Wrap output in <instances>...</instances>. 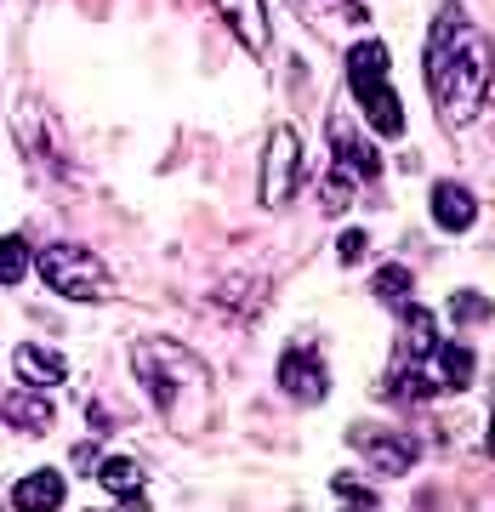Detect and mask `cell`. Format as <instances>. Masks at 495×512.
I'll return each mask as SVG.
<instances>
[{
    "mask_svg": "<svg viewBox=\"0 0 495 512\" xmlns=\"http://www.w3.org/2000/svg\"><path fill=\"white\" fill-rule=\"evenodd\" d=\"M279 387H285L291 399H302V404H319L330 393V376L308 348H291L285 359H279Z\"/></svg>",
    "mask_w": 495,
    "mask_h": 512,
    "instance_id": "8",
    "label": "cell"
},
{
    "mask_svg": "<svg viewBox=\"0 0 495 512\" xmlns=\"http://www.w3.org/2000/svg\"><path fill=\"white\" fill-rule=\"evenodd\" d=\"M12 507H63V478H57V473H29V478H18Z\"/></svg>",
    "mask_w": 495,
    "mask_h": 512,
    "instance_id": "14",
    "label": "cell"
},
{
    "mask_svg": "<svg viewBox=\"0 0 495 512\" xmlns=\"http://www.w3.org/2000/svg\"><path fill=\"white\" fill-rule=\"evenodd\" d=\"M495 80V46L484 29L467 23L461 6H444L433 18V35H427V86H433V103L450 126H467L478 109H484V92Z\"/></svg>",
    "mask_w": 495,
    "mask_h": 512,
    "instance_id": "1",
    "label": "cell"
},
{
    "mask_svg": "<svg viewBox=\"0 0 495 512\" xmlns=\"http://www.w3.org/2000/svg\"><path fill=\"white\" fill-rule=\"evenodd\" d=\"M348 86H353V97H359V109H365L376 137H404V103L387 86V46L382 40H359L348 52Z\"/></svg>",
    "mask_w": 495,
    "mask_h": 512,
    "instance_id": "3",
    "label": "cell"
},
{
    "mask_svg": "<svg viewBox=\"0 0 495 512\" xmlns=\"http://www.w3.org/2000/svg\"><path fill=\"white\" fill-rule=\"evenodd\" d=\"M131 370H137L143 393L160 404V416L171 421V427L205 433V427L217 421V387H211V370H205L188 348L165 342V336H143V342L131 348Z\"/></svg>",
    "mask_w": 495,
    "mask_h": 512,
    "instance_id": "2",
    "label": "cell"
},
{
    "mask_svg": "<svg viewBox=\"0 0 495 512\" xmlns=\"http://www.w3.org/2000/svg\"><path fill=\"white\" fill-rule=\"evenodd\" d=\"M348 444L376 473H404V467H416V456H422V444L410 439L404 427H353Z\"/></svg>",
    "mask_w": 495,
    "mask_h": 512,
    "instance_id": "6",
    "label": "cell"
},
{
    "mask_svg": "<svg viewBox=\"0 0 495 512\" xmlns=\"http://www.w3.org/2000/svg\"><path fill=\"white\" fill-rule=\"evenodd\" d=\"M97 478H103V490H109L114 501H143V467H137V461H126V456H109Z\"/></svg>",
    "mask_w": 495,
    "mask_h": 512,
    "instance_id": "12",
    "label": "cell"
},
{
    "mask_svg": "<svg viewBox=\"0 0 495 512\" xmlns=\"http://www.w3.org/2000/svg\"><path fill=\"white\" fill-rule=\"evenodd\" d=\"M35 393H40V387H29V393H18V399H6V404H0V416L18 421V427H29V433H46V427H52V404L35 399Z\"/></svg>",
    "mask_w": 495,
    "mask_h": 512,
    "instance_id": "15",
    "label": "cell"
},
{
    "mask_svg": "<svg viewBox=\"0 0 495 512\" xmlns=\"http://www.w3.org/2000/svg\"><path fill=\"white\" fill-rule=\"evenodd\" d=\"M330 148H336V171H330V183H325V211L336 217V211H348L353 188L382 171V154L370 143H359L348 120H330Z\"/></svg>",
    "mask_w": 495,
    "mask_h": 512,
    "instance_id": "5",
    "label": "cell"
},
{
    "mask_svg": "<svg viewBox=\"0 0 495 512\" xmlns=\"http://www.w3.org/2000/svg\"><path fill=\"white\" fill-rule=\"evenodd\" d=\"M23 274H29V245L18 234H6L0 239V285H23Z\"/></svg>",
    "mask_w": 495,
    "mask_h": 512,
    "instance_id": "17",
    "label": "cell"
},
{
    "mask_svg": "<svg viewBox=\"0 0 495 512\" xmlns=\"http://www.w3.org/2000/svg\"><path fill=\"white\" fill-rule=\"evenodd\" d=\"M370 291L382 296V302H404V296H410V274H404V268H382V274L370 279Z\"/></svg>",
    "mask_w": 495,
    "mask_h": 512,
    "instance_id": "19",
    "label": "cell"
},
{
    "mask_svg": "<svg viewBox=\"0 0 495 512\" xmlns=\"http://www.w3.org/2000/svg\"><path fill=\"white\" fill-rule=\"evenodd\" d=\"M473 217H478V200L461 183H439V188H433V222H439V228L467 234V228H473Z\"/></svg>",
    "mask_w": 495,
    "mask_h": 512,
    "instance_id": "10",
    "label": "cell"
},
{
    "mask_svg": "<svg viewBox=\"0 0 495 512\" xmlns=\"http://www.w3.org/2000/svg\"><path fill=\"white\" fill-rule=\"evenodd\" d=\"M336 495H342V501H359V507H376V490L353 484V478H336Z\"/></svg>",
    "mask_w": 495,
    "mask_h": 512,
    "instance_id": "21",
    "label": "cell"
},
{
    "mask_svg": "<svg viewBox=\"0 0 495 512\" xmlns=\"http://www.w3.org/2000/svg\"><path fill=\"white\" fill-rule=\"evenodd\" d=\"M433 359H439V376L450 393H461V387L473 382V348H461V342H444V348H433Z\"/></svg>",
    "mask_w": 495,
    "mask_h": 512,
    "instance_id": "16",
    "label": "cell"
},
{
    "mask_svg": "<svg viewBox=\"0 0 495 512\" xmlns=\"http://www.w3.org/2000/svg\"><path fill=\"white\" fill-rule=\"evenodd\" d=\"M490 313H495L490 296H478V291H456V296H450V319H456V325H478V319H490Z\"/></svg>",
    "mask_w": 495,
    "mask_h": 512,
    "instance_id": "18",
    "label": "cell"
},
{
    "mask_svg": "<svg viewBox=\"0 0 495 512\" xmlns=\"http://www.w3.org/2000/svg\"><path fill=\"white\" fill-rule=\"evenodd\" d=\"M18 382L23 387H57V382H69V365H63V353L52 348H18Z\"/></svg>",
    "mask_w": 495,
    "mask_h": 512,
    "instance_id": "11",
    "label": "cell"
},
{
    "mask_svg": "<svg viewBox=\"0 0 495 512\" xmlns=\"http://www.w3.org/2000/svg\"><path fill=\"white\" fill-rule=\"evenodd\" d=\"M370 251V239H365V228H348V234L336 239V256H342V262H359V256Z\"/></svg>",
    "mask_w": 495,
    "mask_h": 512,
    "instance_id": "20",
    "label": "cell"
},
{
    "mask_svg": "<svg viewBox=\"0 0 495 512\" xmlns=\"http://www.w3.org/2000/svg\"><path fill=\"white\" fill-rule=\"evenodd\" d=\"M490 456H495V416H490Z\"/></svg>",
    "mask_w": 495,
    "mask_h": 512,
    "instance_id": "22",
    "label": "cell"
},
{
    "mask_svg": "<svg viewBox=\"0 0 495 512\" xmlns=\"http://www.w3.org/2000/svg\"><path fill=\"white\" fill-rule=\"evenodd\" d=\"M40 279L69 302H103L109 296V274L86 245H46L40 251Z\"/></svg>",
    "mask_w": 495,
    "mask_h": 512,
    "instance_id": "4",
    "label": "cell"
},
{
    "mask_svg": "<svg viewBox=\"0 0 495 512\" xmlns=\"http://www.w3.org/2000/svg\"><path fill=\"white\" fill-rule=\"evenodd\" d=\"M433 348H439V319L427 308H404V353L410 359H427Z\"/></svg>",
    "mask_w": 495,
    "mask_h": 512,
    "instance_id": "13",
    "label": "cell"
},
{
    "mask_svg": "<svg viewBox=\"0 0 495 512\" xmlns=\"http://www.w3.org/2000/svg\"><path fill=\"white\" fill-rule=\"evenodd\" d=\"M296 171H302V154H296V131L274 126L268 137V160H262V205H285L296 194Z\"/></svg>",
    "mask_w": 495,
    "mask_h": 512,
    "instance_id": "7",
    "label": "cell"
},
{
    "mask_svg": "<svg viewBox=\"0 0 495 512\" xmlns=\"http://www.w3.org/2000/svg\"><path fill=\"white\" fill-rule=\"evenodd\" d=\"M217 6H222V23L245 40V52L251 57L268 52V6L262 0H217Z\"/></svg>",
    "mask_w": 495,
    "mask_h": 512,
    "instance_id": "9",
    "label": "cell"
}]
</instances>
